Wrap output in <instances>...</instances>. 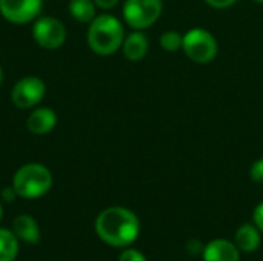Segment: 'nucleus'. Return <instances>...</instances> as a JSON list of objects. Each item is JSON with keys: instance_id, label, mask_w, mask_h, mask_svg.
I'll list each match as a JSON object with an SVG mask.
<instances>
[{"instance_id": "nucleus-1", "label": "nucleus", "mask_w": 263, "mask_h": 261, "mask_svg": "<svg viewBox=\"0 0 263 261\" xmlns=\"http://www.w3.org/2000/svg\"><path fill=\"white\" fill-rule=\"evenodd\" d=\"M96 232L100 240L114 248L129 246L140 232V223L134 212L112 206L102 211L96 220Z\"/></svg>"}, {"instance_id": "nucleus-2", "label": "nucleus", "mask_w": 263, "mask_h": 261, "mask_svg": "<svg viewBox=\"0 0 263 261\" xmlns=\"http://www.w3.org/2000/svg\"><path fill=\"white\" fill-rule=\"evenodd\" d=\"M125 40V29L120 20L111 14H100L89 23L88 45L97 55H112Z\"/></svg>"}, {"instance_id": "nucleus-3", "label": "nucleus", "mask_w": 263, "mask_h": 261, "mask_svg": "<svg viewBox=\"0 0 263 261\" xmlns=\"http://www.w3.org/2000/svg\"><path fill=\"white\" fill-rule=\"evenodd\" d=\"M12 186L18 197L34 200L51 189L52 175L46 166L40 163H28L17 169L12 178Z\"/></svg>"}, {"instance_id": "nucleus-4", "label": "nucleus", "mask_w": 263, "mask_h": 261, "mask_svg": "<svg viewBox=\"0 0 263 261\" xmlns=\"http://www.w3.org/2000/svg\"><path fill=\"white\" fill-rule=\"evenodd\" d=\"M182 49L191 62L206 65L216 58L219 45L216 37L210 31L203 28H194L183 35Z\"/></svg>"}, {"instance_id": "nucleus-5", "label": "nucleus", "mask_w": 263, "mask_h": 261, "mask_svg": "<svg viewBox=\"0 0 263 261\" xmlns=\"http://www.w3.org/2000/svg\"><path fill=\"white\" fill-rule=\"evenodd\" d=\"M163 11L162 0H126L123 3V18L133 29L143 31L153 26Z\"/></svg>"}, {"instance_id": "nucleus-6", "label": "nucleus", "mask_w": 263, "mask_h": 261, "mask_svg": "<svg viewBox=\"0 0 263 261\" xmlns=\"http://www.w3.org/2000/svg\"><path fill=\"white\" fill-rule=\"evenodd\" d=\"M32 37L35 43L43 49H57L66 40L65 25L51 15L37 17L32 25Z\"/></svg>"}, {"instance_id": "nucleus-7", "label": "nucleus", "mask_w": 263, "mask_h": 261, "mask_svg": "<svg viewBox=\"0 0 263 261\" xmlns=\"http://www.w3.org/2000/svg\"><path fill=\"white\" fill-rule=\"evenodd\" d=\"M46 94V85L42 78L35 75H28L20 78L12 91H11V100L12 103L20 109H29L39 105Z\"/></svg>"}, {"instance_id": "nucleus-8", "label": "nucleus", "mask_w": 263, "mask_h": 261, "mask_svg": "<svg viewBox=\"0 0 263 261\" xmlns=\"http://www.w3.org/2000/svg\"><path fill=\"white\" fill-rule=\"evenodd\" d=\"M42 6L43 0H0V14L11 23L23 25L35 20Z\"/></svg>"}, {"instance_id": "nucleus-9", "label": "nucleus", "mask_w": 263, "mask_h": 261, "mask_svg": "<svg viewBox=\"0 0 263 261\" xmlns=\"http://www.w3.org/2000/svg\"><path fill=\"white\" fill-rule=\"evenodd\" d=\"M203 260L205 261H239L240 254L236 243L228 240H213L203 249Z\"/></svg>"}, {"instance_id": "nucleus-10", "label": "nucleus", "mask_w": 263, "mask_h": 261, "mask_svg": "<svg viewBox=\"0 0 263 261\" xmlns=\"http://www.w3.org/2000/svg\"><path fill=\"white\" fill-rule=\"evenodd\" d=\"M57 125V115L51 108H37L32 111L26 120L29 132L35 135H43L51 132Z\"/></svg>"}, {"instance_id": "nucleus-11", "label": "nucleus", "mask_w": 263, "mask_h": 261, "mask_svg": "<svg viewBox=\"0 0 263 261\" xmlns=\"http://www.w3.org/2000/svg\"><path fill=\"white\" fill-rule=\"evenodd\" d=\"M149 43L146 35L142 31H134L128 35H125L123 45H122V51L123 55L129 60V62H139L142 60L146 52H148Z\"/></svg>"}, {"instance_id": "nucleus-12", "label": "nucleus", "mask_w": 263, "mask_h": 261, "mask_svg": "<svg viewBox=\"0 0 263 261\" xmlns=\"http://www.w3.org/2000/svg\"><path fill=\"white\" fill-rule=\"evenodd\" d=\"M12 232L18 240L29 243V245H35L40 240V231H39L37 222L31 215H26V214L15 217L12 223Z\"/></svg>"}, {"instance_id": "nucleus-13", "label": "nucleus", "mask_w": 263, "mask_h": 261, "mask_svg": "<svg viewBox=\"0 0 263 261\" xmlns=\"http://www.w3.org/2000/svg\"><path fill=\"white\" fill-rule=\"evenodd\" d=\"M234 243L239 248V251H242V252H254L260 246L259 228L256 225H250V223L242 225L236 232Z\"/></svg>"}, {"instance_id": "nucleus-14", "label": "nucleus", "mask_w": 263, "mask_h": 261, "mask_svg": "<svg viewBox=\"0 0 263 261\" xmlns=\"http://www.w3.org/2000/svg\"><path fill=\"white\" fill-rule=\"evenodd\" d=\"M94 0H69L68 11L71 17L80 23H91L96 18Z\"/></svg>"}, {"instance_id": "nucleus-15", "label": "nucleus", "mask_w": 263, "mask_h": 261, "mask_svg": "<svg viewBox=\"0 0 263 261\" xmlns=\"http://www.w3.org/2000/svg\"><path fill=\"white\" fill-rule=\"evenodd\" d=\"M18 252V238L8 229H0V261H14Z\"/></svg>"}, {"instance_id": "nucleus-16", "label": "nucleus", "mask_w": 263, "mask_h": 261, "mask_svg": "<svg viewBox=\"0 0 263 261\" xmlns=\"http://www.w3.org/2000/svg\"><path fill=\"white\" fill-rule=\"evenodd\" d=\"M160 46L162 49L168 51V52H176L179 49H182V43H183V35L179 34L177 31H166L160 35Z\"/></svg>"}, {"instance_id": "nucleus-17", "label": "nucleus", "mask_w": 263, "mask_h": 261, "mask_svg": "<svg viewBox=\"0 0 263 261\" xmlns=\"http://www.w3.org/2000/svg\"><path fill=\"white\" fill-rule=\"evenodd\" d=\"M250 177L254 183H259L263 185V158L256 160L253 165H251V169H250Z\"/></svg>"}, {"instance_id": "nucleus-18", "label": "nucleus", "mask_w": 263, "mask_h": 261, "mask_svg": "<svg viewBox=\"0 0 263 261\" xmlns=\"http://www.w3.org/2000/svg\"><path fill=\"white\" fill-rule=\"evenodd\" d=\"M119 261H146V258L143 257L142 252H139L136 249H126L119 257Z\"/></svg>"}, {"instance_id": "nucleus-19", "label": "nucleus", "mask_w": 263, "mask_h": 261, "mask_svg": "<svg viewBox=\"0 0 263 261\" xmlns=\"http://www.w3.org/2000/svg\"><path fill=\"white\" fill-rule=\"evenodd\" d=\"M206 5L216 8V9H225V8H230L233 6L237 0H205Z\"/></svg>"}, {"instance_id": "nucleus-20", "label": "nucleus", "mask_w": 263, "mask_h": 261, "mask_svg": "<svg viewBox=\"0 0 263 261\" xmlns=\"http://www.w3.org/2000/svg\"><path fill=\"white\" fill-rule=\"evenodd\" d=\"M254 225L259 228L260 232H263V202L254 209Z\"/></svg>"}, {"instance_id": "nucleus-21", "label": "nucleus", "mask_w": 263, "mask_h": 261, "mask_svg": "<svg viewBox=\"0 0 263 261\" xmlns=\"http://www.w3.org/2000/svg\"><path fill=\"white\" fill-rule=\"evenodd\" d=\"M15 197H18V195H17L14 186H6V188H3V191H2V198H3L5 202H14Z\"/></svg>"}, {"instance_id": "nucleus-22", "label": "nucleus", "mask_w": 263, "mask_h": 261, "mask_svg": "<svg viewBox=\"0 0 263 261\" xmlns=\"http://www.w3.org/2000/svg\"><path fill=\"white\" fill-rule=\"evenodd\" d=\"M120 0H94L96 6L100 8V9H111L114 8Z\"/></svg>"}, {"instance_id": "nucleus-23", "label": "nucleus", "mask_w": 263, "mask_h": 261, "mask_svg": "<svg viewBox=\"0 0 263 261\" xmlns=\"http://www.w3.org/2000/svg\"><path fill=\"white\" fill-rule=\"evenodd\" d=\"M2 83H3V71L0 68V86H2Z\"/></svg>"}, {"instance_id": "nucleus-24", "label": "nucleus", "mask_w": 263, "mask_h": 261, "mask_svg": "<svg viewBox=\"0 0 263 261\" xmlns=\"http://www.w3.org/2000/svg\"><path fill=\"white\" fill-rule=\"evenodd\" d=\"M2 217H3V208H2V203H0V220H2Z\"/></svg>"}, {"instance_id": "nucleus-25", "label": "nucleus", "mask_w": 263, "mask_h": 261, "mask_svg": "<svg viewBox=\"0 0 263 261\" xmlns=\"http://www.w3.org/2000/svg\"><path fill=\"white\" fill-rule=\"evenodd\" d=\"M254 2H256V3H262L263 5V0H254Z\"/></svg>"}]
</instances>
